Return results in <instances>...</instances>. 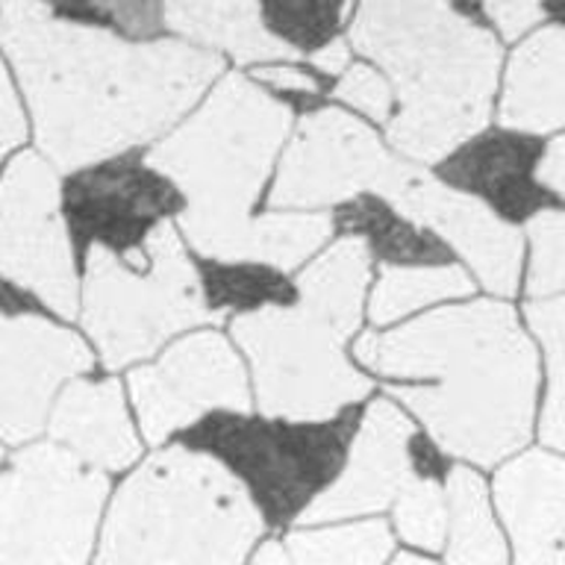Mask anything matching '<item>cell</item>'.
<instances>
[{
    "label": "cell",
    "mask_w": 565,
    "mask_h": 565,
    "mask_svg": "<svg viewBox=\"0 0 565 565\" xmlns=\"http://www.w3.org/2000/svg\"><path fill=\"white\" fill-rule=\"evenodd\" d=\"M448 565H507V545L492 519L483 477L454 468L448 477Z\"/></svg>",
    "instance_id": "22"
},
{
    "label": "cell",
    "mask_w": 565,
    "mask_h": 565,
    "mask_svg": "<svg viewBox=\"0 0 565 565\" xmlns=\"http://www.w3.org/2000/svg\"><path fill=\"white\" fill-rule=\"evenodd\" d=\"M230 330L250 360L265 418L321 424L371 392V380L344 360L342 335L300 303L238 312Z\"/></svg>",
    "instance_id": "7"
},
{
    "label": "cell",
    "mask_w": 565,
    "mask_h": 565,
    "mask_svg": "<svg viewBox=\"0 0 565 565\" xmlns=\"http://www.w3.org/2000/svg\"><path fill=\"white\" fill-rule=\"evenodd\" d=\"M250 563L254 565H291V559H289V554H286V545H282V542H277V539H271V542L259 545V551H256Z\"/></svg>",
    "instance_id": "38"
},
{
    "label": "cell",
    "mask_w": 565,
    "mask_h": 565,
    "mask_svg": "<svg viewBox=\"0 0 565 565\" xmlns=\"http://www.w3.org/2000/svg\"><path fill=\"white\" fill-rule=\"evenodd\" d=\"M565 33L559 24L542 26L512 53L498 121L503 130L545 136L565 121L563 106Z\"/></svg>",
    "instance_id": "19"
},
{
    "label": "cell",
    "mask_w": 565,
    "mask_h": 565,
    "mask_svg": "<svg viewBox=\"0 0 565 565\" xmlns=\"http://www.w3.org/2000/svg\"><path fill=\"white\" fill-rule=\"evenodd\" d=\"M333 95L344 104H351L353 109L365 113L369 118H374V121H388L392 88H388L386 77H380L371 65H353V68L344 71V77L339 79Z\"/></svg>",
    "instance_id": "31"
},
{
    "label": "cell",
    "mask_w": 565,
    "mask_h": 565,
    "mask_svg": "<svg viewBox=\"0 0 565 565\" xmlns=\"http://www.w3.org/2000/svg\"><path fill=\"white\" fill-rule=\"evenodd\" d=\"M330 236L333 218L327 212H271L254 218L247 263L268 265L274 271H291Z\"/></svg>",
    "instance_id": "26"
},
{
    "label": "cell",
    "mask_w": 565,
    "mask_h": 565,
    "mask_svg": "<svg viewBox=\"0 0 565 565\" xmlns=\"http://www.w3.org/2000/svg\"><path fill=\"white\" fill-rule=\"evenodd\" d=\"M386 203L397 218L454 247L492 295H515L524 238L519 227L503 221L477 194L441 183L409 162L404 180Z\"/></svg>",
    "instance_id": "12"
},
{
    "label": "cell",
    "mask_w": 565,
    "mask_h": 565,
    "mask_svg": "<svg viewBox=\"0 0 565 565\" xmlns=\"http://www.w3.org/2000/svg\"><path fill=\"white\" fill-rule=\"evenodd\" d=\"M415 424L392 401H374L353 436L348 462L333 483L298 512V524L360 519L383 512L415 477Z\"/></svg>",
    "instance_id": "15"
},
{
    "label": "cell",
    "mask_w": 565,
    "mask_h": 565,
    "mask_svg": "<svg viewBox=\"0 0 565 565\" xmlns=\"http://www.w3.org/2000/svg\"><path fill=\"white\" fill-rule=\"evenodd\" d=\"M109 480L60 445L18 450L0 477V565H86Z\"/></svg>",
    "instance_id": "8"
},
{
    "label": "cell",
    "mask_w": 565,
    "mask_h": 565,
    "mask_svg": "<svg viewBox=\"0 0 565 565\" xmlns=\"http://www.w3.org/2000/svg\"><path fill=\"white\" fill-rule=\"evenodd\" d=\"M206 321H221V309L210 307L201 274L168 218L124 256L104 242L86 245L83 327L109 371L148 360L171 335Z\"/></svg>",
    "instance_id": "6"
},
{
    "label": "cell",
    "mask_w": 565,
    "mask_h": 565,
    "mask_svg": "<svg viewBox=\"0 0 565 565\" xmlns=\"http://www.w3.org/2000/svg\"><path fill=\"white\" fill-rule=\"evenodd\" d=\"M533 157V148L527 141H512L503 136L480 141L475 148L454 159L445 174L459 185L480 189L483 194L494 198L503 210L524 212L536 194L527 183V162Z\"/></svg>",
    "instance_id": "23"
},
{
    "label": "cell",
    "mask_w": 565,
    "mask_h": 565,
    "mask_svg": "<svg viewBox=\"0 0 565 565\" xmlns=\"http://www.w3.org/2000/svg\"><path fill=\"white\" fill-rule=\"evenodd\" d=\"M351 44L386 71L401 109L388 141L415 162H439L492 118L501 44L448 3L377 0L356 7Z\"/></svg>",
    "instance_id": "3"
},
{
    "label": "cell",
    "mask_w": 565,
    "mask_h": 565,
    "mask_svg": "<svg viewBox=\"0 0 565 565\" xmlns=\"http://www.w3.org/2000/svg\"><path fill=\"white\" fill-rule=\"evenodd\" d=\"M530 274L527 295L533 300L559 298L565 286V218L556 206L542 210L527 221Z\"/></svg>",
    "instance_id": "30"
},
{
    "label": "cell",
    "mask_w": 565,
    "mask_h": 565,
    "mask_svg": "<svg viewBox=\"0 0 565 565\" xmlns=\"http://www.w3.org/2000/svg\"><path fill=\"white\" fill-rule=\"evenodd\" d=\"M371 277L369 238L342 236L298 277L300 307L333 327L344 342L360 330L362 298Z\"/></svg>",
    "instance_id": "20"
},
{
    "label": "cell",
    "mask_w": 565,
    "mask_h": 565,
    "mask_svg": "<svg viewBox=\"0 0 565 565\" xmlns=\"http://www.w3.org/2000/svg\"><path fill=\"white\" fill-rule=\"evenodd\" d=\"M256 83L277 88V92H291V95H318L321 83L312 74L295 68V65H263L254 71Z\"/></svg>",
    "instance_id": "34"
},
{
    "label": "cell",
    "mask_w": 565,
    "mask_h": 565,
    "mask_svg": "<svg viewBox=\"0 0 565 565\" xmlns=\"http://www.w3.org/2000/svg\"><path fill=\"white\" fill-rule=\"evenodd\" d=\"M530 330L542 342V353L547 362V397L542 406V441L554 454L563 450L565 441V365H563V298L530 300L524 307Z\"/></svg>",
    "instance_id": "27"
},
{
    "label": "cell",
    "mask_w": 565,
    "mask_h": 565,
    "mask_svg": "<svg viewBox=\"0 0 565 565\" xmlns=\"http://www.w3.org/2000/svg\"><path fill=\"white\" fill-rule=\"evenodd\" d=\"M159 21L180 35V42L203 44L215 51L230 53L233 60L242 65L250 62H289L303 60V51L286 39V35L274 33L265 12L259 3H247V0H212V3H162L159 7Z\"/></svg>",
    "instance_id": "18"
},
{
    "label": "cell",
    "mask_w": 565,
    "mask_h": 565,
    "mask_svg": "<svg viewBox=\"0 0 565 565\" xmlns=\"http://www.w3.org/2000/svg\"><path fill=\"white\" fill-rule=\"evenodd\" d=\"M409 162L383 148L377 132L344 109L324 106L300 118L268 194L271 210H321L374 192L388 201Z\"/></svg>",
    "instance_id": "9"
},
{
    "label": "cell",
    "mask_w": 565,
    "mask_h": 565,
    "mask_svg": "<svg viewBox=\"0 0 565 565\" xmlns=\"http://www.w3.org/2000/svg\"><path fill=\"white\" fill-rule=\"evenodd\" d=\"M392 565H436L430 559H424V556H415V554H401L395 556V563Z\"/></svg>",
    "instance_id": "39"
},
{
    "label": "cell",
    "mask_w": 565,
    "mask_h": 565,
    "mask_svg": "<svg viewBox=\"0 0 565 565\" xmlns=\"http://www.w3.org/2000/svg\"><path fill=\"white\" fill-rule=\"evenodd\" d=\"M92 362L88 344L65 327L42 316L0 312V441L35 439L56 388Z\"/></svg>",
    "instance_id": "14"
},
{
    "label": "cell",
    "mask_w": 565,
    "mask_h": 565,
    "mask_svg": "<svg viewBox=\"0 0 565 565\" xmlns=\"http://www.w3.org/2000/svg\"><path fill=\"white\" fill-rule=\"evenodd\" d=\"M0 44L60 171H83L159 139L224 68L180 39L130 42L42 3H0Z\"/></svg>",
    "instance_id": "1"
},
{
    "label": "cell",
    "mask_w": 565,
    "mask_h": 565,
    "mask_svg": "<svg viewBox=\"0 0 565 565\" xmlns=\"http://www.w3.org/2000/svg\"><path fill=\"white\" fill-rule=\"evenodd\" d=\"M130 395L150 445H162L210 413H250L245 365L215 330L185 335L153 365L132 371Z\"/></svg>",
    "instance_id": "11"
},
{
    "label": "cell",
    "mask_w": 565,
    "mask_h": 565,
    "mask_svg": "<svg viewBox=\"0 0 565 565\" xmlns=\"http://www.w3.org/2000/svg\"><path fill=\"white\" fill-rule=\"evenodd\" d=\"M0 277L56 316H77V271L62 218L60 174L42 153H18L0 177Z\"/></svg>",
    "instance_id": "10"
},
{
    "label": "cell",
    "mask_w": 565,
    "mask_h": 565,
    "mask_svg": "<svg viewBox=\"0 0 565 565\" xmlns=\"http://www.w3.org/2000/svg\"><path fill=\"white\" fill-rule=\"evenodd\" d=\"M344 224L353 230V236H371V242L392 259H441V247L433 238L377 203L360 201L344 212Z\"/></svg>",
    "instance_id": "29"
},
{
    "label": "cell",
    "mask_w": 565,
    "mask_h": 565,
    "mask_svg": "<svg viewBox=\"0 0 565 565\" xmlns=\"http://www.w3.org/2000/svg\"><path fill=\"white\" fill-rule=\"evenodd\" d=\"M291 127V106L242 74L218 83L198 113L148 150L141 166L183 194L180 230L212 263H247L256 198Z\"/></svg>",
    "instance_id": "4"
},
{
    "label": "cell",
    "mask_w": 565,
    "mask_h": 565,
    "mask_svg": "<svg viewBox=\"0 0 565 565\" xmlns=\"http://www.w3.org/2000/svg\"><path fill=\"white\" fill-rule=\"evenodd\" d=\"M53 445L97 471H121L141 454L118 380H71L47 422Z\"/></svg>",
    "instance_id": "17"
},
{
    "label": "cell",
    "mask_w": 565,
    "mask_h": 565,
    "mask_svg": "<svg viewBox=\"0 0 565 565\" xmlns=\"http://www.w3.org/2000/svg\"><path fill=\"white\" fill-rule=\"evenodd\" d=\"M348 424L351 422L335 424L333 430H289L247 422H215V427L210 424L198 441L218 450L254 483L271 519H286L333 471L342 457Z\"/></svg>",
    "instance_id": "13"
},
{
    "label": "cell",
    "mask_w": 565,
    "mask_h": 565,
    "mask_svg": "<svg viewBox=\"0 0 565 565\" xmlns=\"http://www.w3.org/2000/svg\"><path fill=\"white\" fill-rule=\"evenodd\" d=\"M282 545L291 565H383L395 539L386 521L371 519L339 527L295 530Z\"/></svg>",
    "instance_id": "25"
},
{
    "label": "cell",
    "mask_w": 565,
    "mask_h": 565,
    "mask_svg": "<svg viewBox=\"0 0 565 565\" xmlns=\"http://www.w3.org/2000/svg\"><path fill=\"white\" fill-rule=\"evenodd\" d=\"M136 166V162H132ZM109 168L88 177L74 189V212L79 227H109L127 233L130 224L150 218L162 210H171L177 194L162 185L148 168Z\"/></svg>",
    "instance_id": "21"
},
{
    "label": "cell",
    "mask_w": 565,
    "mask_h": 565,
    "mask_svg": "<svg viewBox=\"0 0 565 565\" xmlns=\"http://www.w3.org/2000/svg\"><path fill=\"white\" fill-rule=\"evenodd\" d=\"M92 9L113 15L118 24H124V30L141 35H148L159 21V7H148V3H100Z\"/></svg>",
    "instance_id": "36"
},
{
    "label": "cell",
    "mask_w": 565,
    "mask_h": 565,
    "mask_svg": "<svg viewBox=\"0 0 565 565\" xmlns=\"http://www.w3.org/2000/svg\"><path fill=\"white\" fill-rule=\"evenodd\" d=\"M483 12L492 18L503 39H510V42H515L519 35H524L530 26H536L545 18V7L524 3V0H519V3H486Z\"/></svg>",
    "instance_id": "33"
},
{
    "label": "cell",
    "mask_w": 565,
    "mask_h": 565,
    "mask_svg": "<svg viewBox=\"0 0 565 565\" xmlns=\"http://www.w3.org/2000/svg\"><path fill=\"white\" fill-rule=\"evenodd\" d=\"M475 291L471 274L459 265H397L386 263L377 289L371 295L369 316L374 324H388L418 307L439 300L466 298Z\"/></svg>",
    "instance_id": "24"
},
{
    "label": "cell",
    "mask_w": 565,
    "mask_h": 565,
    "mask_svg": "<svg viewBox=\"0 0 565 565\" xmlns=\"http://www.w3.org/2000/svg\"><path fill=\"white\" fill-rule=\"evenodd\" d=\"M533 180H536L542 189H547L556 198L565 194V139L563 136H554L547 141V148L539 153L536 166H533Z\"/></svg>",
    "instance_id": "35"
},
{
    "label": "cell",
    "mask_w": 565,
    "mask_h": 565,
    "mask_svg": "<svg viewBox=\"0 0 565 565\" xmlns=\"http://www.w3.org/2000/svg\"><path fill=\"white\" fill-rule=\"evenodd\" d=\"M395 530L404 542L424 551H439L448 536V501L433 477L415 475L395 498Z\"/></svg>",
    "instance_id": "28"
},
{
    "label": "cell",
    "mask_w": 565,
    "mask_h": 565,
    "mask_svg": "<svg viewBox=\"0 0 565 565\" xmlns=\"http://www.w3.org/2000/svg\"><path fill=\"white\" fill-rule=\"evenodd\" d=\"M263 519L242 477L218 457L171 445L118 489L95 565H242Z\"/></svg>",
    "instance_id": "5"
},
{
    "label": "cell",
    "mask_w": 565,
    "mask_h": 565,
    "mask_svg": "<svg viewBox=\"0 0 565 565\" xmlns=\"http://www.w3.org/2000/svg\"><path fill=\"white\" fill-rule=\"evenodd\" d=\"M26 136L24 113H21V104H18L15 88L9 83L7 68L0 62V159L7 157L9 150H15Z\"/></svg>",
    "instance_id": "32"
},
{
    "label": "cell",
    "mask_w": 565,
    "mask_h": 565,
    "mask_svg": "<svg viewBox=\"0 0 565 565\" xmlns=\"http://www.w3.org/2000/svg\"><path fill=\"white\" fill-rule=\"evenodd\" d=\"M356 360L383 377L433 380L388 386V395L418 415L448 457L489 468L533 436L539 353L503 300H471L360 335Z\"/></svg>",
    "instance_id": "2"
},
{
    "label": "cell",
    "mask_w": 565,
    "mask_h": 565,
    "mask_svg": "<svg viewBox=\"0 0 565 565\" xmlns=\"http://www.w3.org/2000/svg\"><path fill=\"white\" fill-rule=\"evenodd\" d=\"M309 62L316 65L318 71L324 74H339V71H348V62H351V47H348V39H330L318 47Z\"/></svg>",
    "instance_id": "37"
},
{
    "label": "cell",
    "mask_w": 565,
    "mask_h": 565,
    "mask_svg": "<svg viewBox=\"0 0 565 565\" xmlns=\"http://www.w3.org/2000/svg\"><path fill=\"white\" fill-rule=\"evenodd\" d=\"M0 459H3V448H0Z\"/></svg>",
    "instance_id": "40"
},
{
    "label": "cell",
    "mask_w": 565,
    "mask_h": 565,
    "mask_svg": "<svg viewBox=\"0 0 565 565\" xmlns=\"http://www.w3.org/2000/svg\"><path fill=\"white\" fill-rule=\"evenodd\" d=\"M494 503L515 547V565H563L565 462L527 450L494 477Z\"/></svg>",
    "instance_id": "16"
}]
</instances>
